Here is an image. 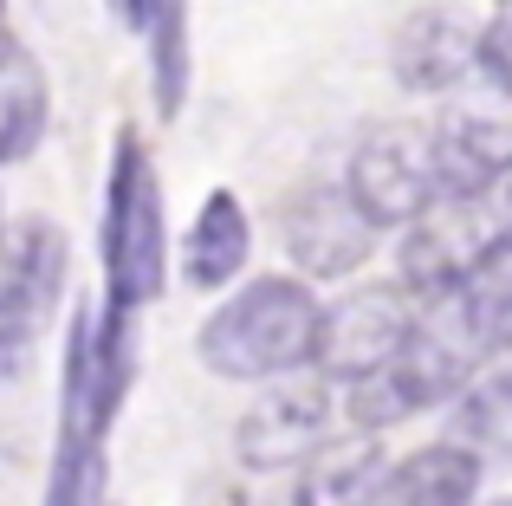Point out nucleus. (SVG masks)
I'll return each mask as SVG.
<instances>
[{
	"label": "nucleus",
	"mask_w": 512,
	"mask_h": 506,
	"mask_svg": "<svg viewBox=\"0 0 512 506\" xmlns=\"http://www.w3.org/2000/svg\"><path fill=\"white\" fill-rule=\"evenodd\" d=\"M318 338H325V305L312 299V286L266 273L208 312L195 357L227 383H279L318 370Z\"/></svg>",
	"instance_id": "nucleus-1"
},
{
	"label": "nucleus",
	"mask_w": 512,
	"mask_h": 506,
	"mask_svg": "<svg viewBox=\"0 0 512 506\" xmlns=\"http://www.w3.org/2000/svg\"><path fill=\"white\" fill-rule=\"evenodd\" d=\"M163 182L143 150L137 130H117L111 176H104V221H98V253H104V305L137 312L163 292L169 273V228H163Z\"/></svg>",
	"instance_id": "nucleus-2"
},
{
	"label": "nucleus",
	"mask_w": 512,
	"mask_h": 506,
	"mask_svg": "<svg viewBox=\"0 0 512 506\" xmlns=\"http://www.w3.org/2000/svg\"><path fill=\"white\" fill-rule=\"evenodd\" d=\"M415 318H422V299H415L402 279H370V286L344 292L338 305H325L318 377H338V383L383 377V370L402 357Z\"/></svg>",
	"instance_id": "nucleus-3"
},
{
	"label": "nucleus",
	"mask_w": 512,
	"mask_h": 506,
	"mask_svg": "<svg viewBox=\"0 0 512 506\" xmlns=\"http://www.w3.org/2000/svg\"><path fill=\"white\" fill-rule=\"evenodd\" d=\"M344 189H350V202L370 215V228H415V221L441 202L435 150H428V137H415V130H402V124H376V130H363V143L350 150Z\"/></svg>",
	"instance_id": "nucleus-4"
},
{
	"label": "nucleus",
	"mask_w": 512,
	"mask_h": 506,
	"mask_svg": "<svg viewBox=\"0 0 512 506\" xmlns=\"http://www.w3.org/2000/svg\"><path fill=\"white\" fill-rule=\"evenodd\" d=\"M59 292H65V234L52 221H26L0 253V377H20L33 364Z\"/></svg>",
	"instance_id": "nucleus-5"
},
{
	"label": "nucleus",
	"mask_w": 512,
	"mask_h": 506,
	"mask_svg": "<svg viewBox=\"0 0 512 506\" xmlns=\"http://www.w3.org/2000/svg\"><path fill=\"white\" fill-rule=\"evenodd\" d=\"M435 150V189L441 202H487L512 176V98L506 91H480V98L454 104L428 137Z\"/></svg>",
	"instance_id": "nucleus-6"
},
{
	"label": "nucleus",
	"mask_w": 512,
	"mask_h": 506,
	"mask_svg": "<svg viewBox=\"0 0 512 506\" xmlns=\"http://www.w3.org/2000/svg\"><path fill=\"white\" fill-rule=\"evenodd\" d=\"M325 422H331V390H325V377H286V383H273V390H260V403L240 416L234 455L247 461V468H260V474H273V468H305V461H312L318 448L331 442Z\"/></svg>",
	"instance_id": "nucleus-7"
},
{
	"label": "nucleus",
	"mask_w": 512,
	"mask_h": 506,
	"mask_svg": "<svg viewBox=\"0 0 512 506\" xmlns=\"http://www.w3.org/2000/svg\"><path fill=\"white\" fill-rule=\"evenodd\" d=\"M286 247H292V260H299V273L350 279L363 260H370L376 228H370V215L350 202V189L338 182V189H305L299 202L286 208Z\"/></svg>",
	"instance_id": "nucleus-8"
},
{
	"label": "nucleus",
	"mask_w": 512,
	"mask_h": 506,
	"mask_svg": "<svg viewBox=\"0 0 512 506\" xmlns=\"http://www.w3.org/2000/svg\"><path fill=\"white\" fill-rule=\"evenodd\" d=\"M487 228H480V202H435L415 228H402V286L415 299H441V292L467 286Z\"/></svg>",
	"instance_id": "nucleus-9"
},
{
	"label": "nucleus",
	"mask_w": 512,
	"mask_h": 506,
	"mask_svg": "<svg viewBox=\"0 0 512 506\" xmlns=\"http://www.w3.org/2000/svg\"><path fill=\"white\" fill-rule=\"evenodd\" d=\"M389 59H396L402 91H454L480 65V33H467V20L448 7H415Z\"/></svg>",
	"instance_id": "nucleus-10"
},
{
	"label": "nucleus",
	"mask_w": 512,
	"mask_h": 506,
	"mask_svg": "<svg viewBox=\"0 0 512 506\" xmlns=\"http://www.w3.org/2000/svg\"><path fill=\"white\" fill-rule=\"evenodd\" d=\"M389 481L383 442L363 429L331 435L312 461L299 468V487H292V506H376Z\"/></svg>",
	"instance_id": "nucleus-11"
},
{
	"label": "nucleus",
	"mask_w": 512,
	"mask_h": 506,
	"mask_svg": "<svg viewBox=\"0 0 512 506\" xmlns=\"http://www.w3.org/2000/svg\"><path fill=\"white\" fill-rule=\"evenodd\" d=\"M474 494H480V455L474 448L428 442L389 468L376 506H474Z\"/></svg>",
	"instance_id": "nucleus-12"
},
{
	"label": "nucleus",
	"mask_w": 512,
	"mask_h": 506,
	"mask_svg": "<svg viewBox=\"0 0 512 506\" xmlns=\"http://www.w3.org/2000/svg\"><path fill=\"white\" fill-rule=\"evenodd\" d=\"M247 247H253V228H247V208H240V195H234V189H214L208 202L195 208V221H188V241H182V273H188V286L214 292V286H227V279H240Z\"/></svg>",
	"instance_id": "nucleus-13"
},
{
	"label": "nucleus",
	"mask_w": 512,
	"mask_h": 506,
	"mask_svg": "<svg viewBox=\"0 0 512 506\" xmlns=\"http://www.w3.org/2000/svg\"><path fill=\"white\" fill-rule=\"evenodd\" d=\"M46 72L13 33H0V163H20L46 137Z\"/></svg>",
	"instance_id": "nucleus-14"
},
{
	"label": "nucleus",
	"mask_w": 512,
	"mask_h": 506,
	"mask_svg": "<svg viewBox=\"0 0 512 506\" xmlns=\"http://www.w3.org/2000/svg\"><path fill=\"white\" fill-rule=\"evenodd\" d=\"M448 442H461V448H474L480 461L487 455H500L512 461V377H480L474 390L454 403V435Z\"/></svg>",
	"instance_id": "nucleus-15"
},
{
	"label": "nucleus",
	"mask_w": 512,
	"mask_h": 506,
	"mask_svg": "<svg viewBox=\"0 0 512 506\" xmlns=\"http://www.w3.org/2000/svg\"><path fill=\"white\" fill-rule=\"evenodd\" d=\"M467 292H474V299L487 305L500 325H512V221L487 234V247H480L474 273H467Z\"/></svg>",
	"instance_id": "nucleus-16"
},
{
	"label": "nucleus",
	"mask_w": 512,
	"mask_h": 506,
	"mask_svg": "<svg viewBox=\"0 0 512 506\" xmlns=\"http://www.w3.org/2000/svg\"><path fill=\"white\" fill-rule=\"evenodd\" d=\"M480 78L512 98V0H500L480 26Z\"/></svg>",
	"instance_id": "nucleus-17"
},
{
	"label": "nucleus",
	"mask_w": 512,
	"mask_h": 506,
	"mask_svg": "<svg viewBox=\"0 0 512 506\" xmlns=\"http://www.w3.org/2000/svg\"><path fill=\"white\" fill-rule=\"evenodd\" d=\"M500 377H512V325H506V338H500Z\"/></svg>",
	"instance_id": "nucleus-18"
},
{
	"label": "nucleus",
	"mask_w": 512,
	"mask_h": 506,
	"mask_svg": "<svg viewBox=\"0 0 512 506\" xmlns=\"http://www.w3.org/2000/svg\"><path fill=\"white\" fill-rule=\"evenodd\" d=\"M7 241H13V234H7V202H0V253H7Z\"/></svg>",
	"instance_id": "nucleus-19"
},
{
	"label": "nucleus",
	"mask_w": 512,
	"mask_h": 506,
	"mask_svg": "<svg viewBox=\"0 0 512 506\" xmlns=\"http://www.w3.org/2000/svg\"><path fill=\"white\" fill-rule=\"evenodd\" d=\"M506 208H512V176H506Z\"/></svg>",
	"instance_id": "nucleus-20"
},
{
	"label": "nucleus",
	"mask_w": 512,
	"mask_h": 506,
	"mask_svg": "<svg viewBox=\"0 0 512 506\" xmlns=\"http://www.w3.org/2000/svg\"><path fill=\"white\" fill-rule=\"evenodd\" d=\"M487 506H512V494H506V500H487Z\"/></svg>",
	"instance_id": "nucleus-21"
}]
</instances>
